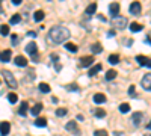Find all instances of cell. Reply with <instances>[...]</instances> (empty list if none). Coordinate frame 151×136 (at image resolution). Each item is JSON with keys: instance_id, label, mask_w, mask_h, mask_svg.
<instances>
[{"instance_id": "36", "label": "cell", "mask_w": 151, "mask_h": 136, "mask_svg": "<svg viewBox=\"0 0 151 136\" xmlns=\"http://www.w3.org/2000/svg\"><path fill=\"white\" fill-rule=\"evenodd\" d=\"M67 89H70V91H79L77 85H68V86H67Z\"/></svg>"}, {"instance_id": "18", "label": "cell", "mask_w": 151, "mask_h": 136, "mask_svg": "<svg viewBox=\"0 0 151 136\" xmlns=\"http://www.w3.org/2000/svg\"><path fill=\"white\" fill-rule=\"evenodd\" d=\"M95 11H97V3H91V5H88L86 8V15H94L95 14Z\"/></svg>"}, {"instance_id": "1", "label": "cell", "mask_w": 151, "mask_h": 136, "mask_svg": "<svg viewBox=\"0 0 151 136\" xmlns=\"http://www.w3.org/2000/svg\"><path fill=\"white\" fill-rule=\"evenodd\" d=\"M48 38L52 42L55 44H60V42H65L70 38V30L64 26H55L50 29L48 32Z\"/></svg>"}, {"instance_id": "10", "label": "cell", "mask_w": 151, "mask_h": 136, "mask_svg": "<svg viewBox=\"0 0 151 136\" xmlns=\"http://www.w3.org/2000/svg\"><path fill=\"white\" fill-rule=\"evenodd\" d=\"M65 129H67L68 132H73V133H76V135H79V129H77V122H76V121H70V122H67V126H65Z\"/></svg>"}, {"instance_id": "13", "label": "cell", "mask_w": 151, "mask_h": 136, "mask_svg": "<svg viewBox=\"0 0 151 136\" xmlns=\"http://www.w3.org/2000/svg\"><path fill=\"white\" fill-rule=\"evenodd\" d=\"M11 55L12 52L11 50H2V55H0V62H9V59H11Z\"/></svg>"}, {"instance_id": "19", "label": "cell", "mask_w": 151, "mask_h": 136, "mask_svg": "<svg viewBox=\"0 0 151 136\" xmlns=\"http://www.w3.org/2000/svg\"><path fill=\"white\" fill-rule=\"evenodd\" d=\"M44 17H45V14L42 11H36L35 14H33V20L36 21V23H40V21H42L44 20Z\"/></svg>"}, {"instance_id": "2", "label": "cell", "mask_w": 151, "mask_h": 136, "mask_svg": "<svg viewBox=\"0 0 151 136\" xmlns=\"http://www.w3.org/2000/svg\"><path fill=\"white\" fill-rule=\"evenodd\" d=\"M2 74H3V79L6 80V85L9 86V88H12V89H15L17 86H18V83H17V80L14 79V76H12V73L11 71H2Z\"/></svg>"}, {"instance_id": "31", "label": "cell", "mask_w": 151, "mask_h": 136, "mask_svg": "<svg viewBox=\"0 0 151 136\" xmlns=\"http://www.w3.org/2000/svg\"><path fill=\"white\" fill-rule=\"evenodd\" d=\"M40 91L44 92V94H47V92H50V86H48L47 83H41V85H40Z\"/></svg>"}, {"instance_id": "34", "label": "cell", "mask_w": 151, "mask_h": 136, "mask_svg": "<svg viewBox=\"0 0 151 136\" xmlns=\"http://www.w3.org/2000/svg\"><path fill=\"white\" fill-rule=\"evenodd\" d=\"M2 35L3 36L9 35V26H8V24H2Z\"/></svg>"}, {"instance_id": "7", "label": "cell", "mask_w": 151, "mask_h": 136, "mask_svg": "<svg viewBox=\"0 0 151 136\" xmlns=\"http://www.w3.org/2000/svg\"><path fill=\"white\" fill-rule=\"evenodd\" d=\"M109 12H110L112 18L118 17V12H119V5H118V3H110V5H109Z\"/></svg>"}, {"instance_id": "8", "label": "cell", "mask_w": 151, "mask_h": 136, "mask_svg": "<svg viewBox=\"0 0 151 136\" xmlns=\"http://www.w3.org/2000/svg\"><path fill=\"white\" fill-rule=\"evenodd\" d=\"M11 130V124L8 121H2V126H0V135L2 136H6Z\"/></svg>"}, {"instance_id": "40", "label": "cell", "mask_w": 151, "mask_h": 136, "mask_svg": "<svg viewBox=\"0 0 151 136\" xmlns=\"http://www.w3.org/2000/svg\"><path fill=\"white\" fill-rule=\"evenodd\" d=\"M145 42H147V44H151V40H150V36H147V40H145Z\"/></svg>"}, {"instance_id": "15", "label": "cell", "mask_w": 151, "mask_h": 136, "mask_svg": "<svg viewBox=\"0 0 151 136\" xmlns=\"http://www.w3.org/2000/svg\"><path fill=\"white\" fill-rule=\"evenodd\" d=\"M27 107H29L27 101H21V104H20V110H18V114H20L21 117H26V115H27Z\"/></svg>"}, {"instance_id": "4", "label": "cell", "mask_w": 151, "mask_h": 136, "mask_svg": "<svg viewBox=\"0 0 151 136\" xmlns=\"http://www.w3.org/2000/svg\"><path fill=\"white\" fill-rule=\"evenodd\" d=\"M141 85H142V88H144V89L151 91V73L145 74L144 79H142V82H141Z\"/></svg>"}, {"instance_id": "30", "label": "cell", "mask_w": 151, "mask_h": 136, "mask_svg": "<svg viewBox=\"0 0 151 136\" xmlns=\"http://www.w3.org/2000/svg\"><path fill=\"white\" fill-rule=\"evenodd\" d=\"M94 115H95L97 118H104V117H106V112H104L103 109H95V110H94Z\"/></svg>"}, {"instance_id": "5", "label": "cell", "mask_w": 151, "mask_h": 136, "mask_svg": "<svg viewBox=\"0 0 151 136\" xmlns=\"http://www.w3.org/2000/svg\"><path fill=\"white\" fill-rule=\"evenodd\" d=\"M141 9H142V6H141L139 2H133V3L130 5V8H129L130 14H133V15H139V14H141Z\"/></svg>"}, {"instance_id": "23", "label": "cell", "mask_w": 151, "mask_h": 136, "mask_svg": "<svg viewBox=\"0 0 151 136\" xmlns=\"http://www.w3.org/2000/svg\"><path fill=\"white\" fill-rule=\"evenodd\" d=\"M119 112H121V114H127V112H130V104H129V103H122V104H119Z\"/></svg>"}, {"instance_id": "24", "label": "cell", "mask_w": 151, "mask_h": 136, "mask_svg": "<svg viewBox=\"0 0 151 136\" xmlns=\"http://www.w3.org/2000/svg\"><path fill=\"white\" fill-rule=\"evenodd\" d=\"M35 126H36V127H45V126H47V119H45V118H36Z\"/></svg>"}, {"instance_id": "11", "label": "cell", "mask_w": 151, "mask_h": 136, "mask_svg": "<svg viewBox=\"0 0 151 136\" xmlns=\"http://www.w3.org/2000/svg\"><path fill=\"white\" fill-rule=\"evenodd\" d=\"M26 52L30 55V56H36V52H38V47L35 42H29L27 47H26Z\"/></svg>"}, {"instance_id": "17", "label": "cell", "mask_w": 151, "mask_h": 136, "mask_svg": "<svg viewBox=\"0 0 151 136\" xmlns=\"http://www.w3.org/2000/svg\"><path fill=\"white\" fill-rule=\"evenodd\" d=\"M41 110H42V103H36V104H35V106L30 109V114L36 117V115H40V112H41Z\"/></svg>"}, {"instance_id": "21", "label": "cell", "mask_w": 151, "mask_h": 136, "mask_svg": "<svg viewBox=\"0 0 151 136\" xmlns=\"http://www.w3.org/2000/svg\"><path fill=\"white\" fill-rule=\"evenodd\" d=\"M101 70V65L100 64H97V65H94L92 68H89V73H88V76H95V74Z\"/></svg>"}, {"instance_id": "37", "label": "cell", "mask_w": 151, "mask_h": 136, "mask_svg": "<svg viewBox=\"0 0 151 136\" xmlns=\"http://www.w3.org/2000/svg\"><path fill=\"white\" fill-rule=\"evenodd\" d=\"M129 92H130V95H134V85H132V86H130Z\"/></svg>"}, {"instance_id": "43", "label": "cell", "mask_w": 151, "mask_h": 136, "mask_svg": "<svg viewBox=\"0 0 151 136\" xmlns=\"http://www.w3.org/2000/svg\"><path fill=\"white\" fill-rule=\"evenodd\" d=\"M147 129H148V130H151V121H150V124L147 126Z\"/></svg>"}, {"instance_id": "6", "label": "cell", "mask_w": 151, "mask_h": 136, "mask_svg": "<svg viewBox=\"0 0 151 136\" xmlns=\"http://www.w3.org/2000/svg\"><path fill=\"white\" fill-rule=\"evenodd\" d=\"M94 62H95V60H94V58H92V56H83V58L80 59V67H83V68L91 67Z\"/></svg>"}, {"instance_id": "28", "label": "cell", "mask_w": 151, "mask_h": 136, "mask_svg": "<svg viewBox=\"0 0 151 136\" xmlns=\"http://www.w3.org/2000/svg\"><path fill=\"white\" fill-rule=\"evenodd\" d=\"M20 21H21V17H20V14H14V15L11 17V20H9V23H11V24H18Z\"/></svg>"}, {"instance_id": "16", "label": "cell", "mask_w": 151, "mask_h": 136, "mask_svg": "<svg viewBox=\"0 0 151 136\" xmlns=\"http://www.w3.org/2000/svg\"><path fill=\"white\" fill-rule=\"evenodd\" d=\"M15 65L17 67H26L27 65V59L24 56H17L15 58Z\"/></svg>"}, {"instance_id": "14", "label": "cell", "mask_w": 151, "mask_h": 136, "mask_svg": "<svg viewBox=\"0 0 151 136\" xmlns=\"http://www.w3.org/2000/svg\"><path fill=\"white\" fill-rule=\"evenodd\" d=\"M148 59H150V58H147V56L137 55V56H136V62L139 64L141 67H147V64H148Z\"/></svg>"}, {"instance_id": "42", "label": "cell", "mask_w": 151, "mask_h": 136, "mask_svg": "<svg viewBox=\"0 0 151 136\" xmlns=\"http://www.w3.org/2000/svg\"><path fill=\"white\" fill-rule=\"evenodd\" d=\"M27 35H29V36H36V33H35V32H29Z\"/></svg>"}, {"instance_id": "22", "label": "cell", "mask_w": 151, "mask_h": 136, "mask_svg": "<svg viewBox=\"0 0 151 136\" xmlns=\"http://www.w3.org/2000/svg\"><path fill=\"white\" fill-rule=\"evenodd\" d=\"M130 30H132V32H141V30H142V24L136 23V21L132 23V24H130Z\"/></svg>"}, {"instance_id": "9", "label": "cell", "mask_w": 151, "mask_h": 136, "mask_svg": "<svg viewBox=\"0 0 151 136\" xmlns=\"http://www.w3.org/2000/svg\"><path fill=\"white\" fill-rule=\"evenodd\" d=\"M142 114L141 112H136V114H133V117H132V122H133V126L134 127H139V124H141V121H142Z\"/></svg>"}, {"instance_id": "29", "label": "cell", "mask_w": 151, "mask_h": 136, "mask_svg": "<svg viewBox=\"0 0 151 136\" xmlns=\"http://www.w3.org/2000/svg\"><path fill=\"white\" fill-rule=\"evenodd\" d=\"M118 62H119V56H118V55H110V56H109V64L115 65V64H118Z\"/></svg>"}, {"instance_id": "26", "label": "cell", "mask_w": 151, "mask_h": 136, "mask_svg": "<svg viewBox=\"0 0 151 136\" xmlns=\"http://www.w3.org/2000/svg\"><path fill=\"white\" fill-rule=\"evenodd\" d=\"M65 48H67V50H70L71 53H76V52L79 50V48H77V45H76V44H73V42H67V44H65Z\"/></svg>"}, {"instance_id": "38", "label": "cell", "mask_w": 151, "mask_h": 136, "mask_svg": "<svg viewBox=\"0 0 151 136\" xmlns=\"http://www.w3.org/2000/svg\"><path fill=\"white\" fill-rule=\"evenodd\" d=\"M11 2H12V5H20L21 0H11Z\"/></svg>"}, {"instance_id": "33", "label": "cell", "mask_w": 151, "mask_h": 136, "mask_svg": "<svg viewBox=\"0 0 151 136\" xmlns=\"http://www.w3.org/2000/svg\"><path fill=\"white\" fill-rule=\"evenodd\" d=\"M11 38H12V40H11L12 45H18V44H20V38H18V35H12Z\"/></svg>"}, {"instance_id": "39", "label": "cell", "mask_w": 151, "mask_h": 136, "mask_svg": "<svg viewBox=\"0 0 151 136\" xmlns=\"http://www.w3.org/2000/svg\"><path fill=\"white\" fill-rule=\"evenodd\" d=\"M58 101H59V100H58V98H56V97H53V98H52V103H55V104H56Z\"/></svg>"}, {"instance_id": "3", "label": "cell", "mask_w": 151, "mask_h": 136, "mask_svg": "<svg viewBox=\"0 0 151 136\" xmlns=\"http://www.w3.org/2000/svg\"><path fill=\"white\" fill-rule=\"evenodd\" d=\"M112 23L116 29H124L125 26H127V18L122 17V15H118L115 18H112Z\"/></svg>"}, {"instance_id": "41", "label": "cell", "mask_w": 151, "mask_h": 136, "mask_svg": "<svg viewBox=\"0 0 151 136\" xmlns=\"http://www.w3.org/2000/svg\"><path fill=\"white\" fill-rule=\"evenodd\" d=\"M147 68H151V59H148V64H147Z\"/></svg>"}, {"instance_id": "35", "label": "cell", "mask_w": 151, "mask_h": 136, "mask_svg": "<svg viewBox=\"0 0 151 136\" xmlns=\"http://www.w3.org/2000/svg\"><path fill=\"white\" fill-rule=\"evenodd\" d=\"M94 136H109L106 130H95L94 132Z\"/></svg>"}, {"instance_id": "32", "label": "cell", "mask_w": 151, "mask_h": 136, "mask_svg": "<svg viewBox=\"0 0 151 136\" xmlns=\"http://www.w3.org/2000/svg\"><path fill=\"white\" fill-rule=\"evenodd\" d=\"M67 112H68L67 109H64V107H59V109L56 110V115H58V117H65V115H67Z\"/></svg>"}, {"instance_id": "25", "label": "cell", "mask_w": 151, "mask_h": 136, "mask_svg": "<svg viewBox=\"0 0 151 136\" xmlns=\"http://www.w3.org/2000/svg\"><path fill=\"white\" fill-rule=\"evenodd\" d=\"M116 71L115 70H109L107 73H106V80H113V79H115L116 77Z\"/></svg>"}, {"instance_id": "20", "label": "cell", "mask_w": 151, "mask_h": 136, "mask_svg": "<svg viewBox=\"0 0 151 136\" xmlns=\"http://www.w3.org/2000/svg\"><path fill=\"white\" fill-rule=\"evenodd\" d=\"M91 50H92V53H101V50H103V47H101V44L100 42H95V44H92L91 45Z\"/></svg>"}, {"instance_id": "27", "label": "cell", "mask_w": 151, "mask_h": 136, "mask_svg": "<svg viewBox=\"0 0 151 136\" xmlns=\"http://www.w3.org/2000/svg\"><path fill=\"white\" fill-rule=\"evenodd\" d=\"M8 101H9V103H12V104L17 103V101H18V97H17V94H14V92H9V94H8Z\"/></svg>"}, {"instance_id": "12", "label": "cell", "mask_w": 151, "mask_h": 136, "mask_svg": "<svg viewBox=\"0 0 151 136\" xmlns=\"http://www.w3.org/2000/svg\"><path fill=\"white\" fill-rule=\"evenodd\" d=\"M94 103H97V104H103V103H106V95L101 94V92H97V94L94 95Z\"/></svg>"}]
</instances>
